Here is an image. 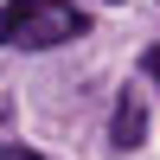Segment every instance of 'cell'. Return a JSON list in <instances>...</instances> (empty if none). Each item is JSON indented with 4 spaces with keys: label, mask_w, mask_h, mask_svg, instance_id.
Wrapping results in <instances>:
<instances>
[{
    "label": "cell",
    "mask_w": 160,
    "mask_h": 160,
    "mask_svg": "<svg viewBox=\"0 0 160 160\" xmlns=\"http://www.w3.org/2000/svg\"><path fill=\"white\" fill-rule=\"evenodd\" d=\"M141 71H148L154 83H160V45H148V51H141Z\"/></svg>",
    "instance_id": "obj_3"
},
{
    "label": "cell",
    "mask_w": 160,
    "mask_h": 160,
    "mask_svg": "<svg viewBox=\"0 0 160 160\" xmlns=\"http://www.w3.org/2000/svg\"><path fill=\"white\" fill-rule=\"evenodd\" d=\"M0 38L7 45H64V38H83V13L64 7V0H7L0 7Z\"/></svg>",
    "instance_id": "obj_1"
},
{
    "label": "cell",
    "mask_w": 160,
    "mask_h": 160,
    "mask_svg": "<svg viewBox=\"0 0 160 160\" xmlns=\"http://www.w3.org/2000/svg\"><path fill=\"white\" fill-rule=\"evenodd\" d=\"M0 160H45V154H26V148H0Z\"/></svg>",
    "instance_id": "obj_4"
},
{
    "label": "cell",
    "mask_w": 160,
    "mask_h": 160,
    "mask_svg": "<svg viewBox=\"0 0 160 160\" xmlns=\"http://www.w3.org/2000/svg\"><path fill=\"white\" fill-rule=\"evenodd\" d=\"M141 141H148V102H141V96H122V102H115V122H109V148L135 154Z\"/></svg>",
    "instance_id": "obj_2"
}]
</instances>
